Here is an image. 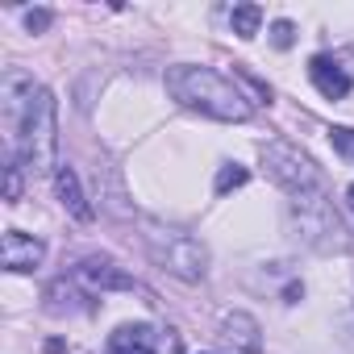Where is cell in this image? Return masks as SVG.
Segmentation results:
<instances>
[{
  "label": "cell",
  "mask_w": 354,
  "mask_h": 354,
  "mask_svg": "<svg viewBox=\"0 0 354 354\" xmlns=\"http://www.w3.org/2000/svg\"><path fill=\"white\" fill-rule=\"evenodd\" d=\"M167 92L184 109L205 113L213 121H246L250 117V100L238 92V84H230L213 67H192V63L171 67L167 71Z\"/></svg>",
  "instance_id": "obj_1"
},
{
  "label": "cell",
  "mask_w": 354,
  "mask_h": 354,
  "mask_svg": "<svg viewBox=\"0 0 354 354\" xmlns=\"http://www.w3.org/2000/svg\"><path fill=\"white\" fill-rule=\"evenodd\" d=\"M263 162L271 171V180L292 196V209H313V205H329L325 201V180L321 171L288 142H267L263 146Z\"/></svg>",
  "instance_id": "obj_2"
},
{
  "label": "cell",
  "mask_w": 354,
  "mask_h": 354,
  "mask_svg": "<svg viewBox=\"0 0 354 354\" xmlns=\"http://www.w3.org/2000/svg\"><path fill=\"white\" fill-rule=\"evenodd\" d=\"M146 250H150V259H154L162 271H171L175 279L196 283V279H205V271H209V250H205V242H196V238L184 234V230H167V225H158V221H146Z\"/></svg>",
  "instance_id": "obj_3"
},
{
  "label": "cell",
  "mask_w": 354,
  "mask_h": 354,
  "mask_svg": "<svg viewBox=\"0 0 354 354\" xmlns=\"http://www.w3.org/2000/svg\"><path fill=\"white\" fill-rule=\"evenodd\" d=\"M46 246L42 238H30L21 230H5V238H0V263H5V271H34L42 263Z\"/></svg>",
  "instance_id": "obj_4"
},
{
  "label": "cell",
  "mask_w": 354,
  "mask_h": 354,
  "mask_svg": "<svg viewBox=\"0 0 354 354\" xmlns=\"http://www.w3.org/2000/svg\"><path fill=\"white\" fill-rule=\"evenodd\" d=\"M308 80H313V88H317L325 100H342V96L350 92V75H346V67L333 63L329 55H313V59H308Z\"/></svg>",
  "instance_id": "obj_5"
},
{
  "label": "cell",
  "mask_w": 354,
  "mask_h": 354,
  "mask_svg": "<svg viewBox=\"0 0 354 354\" xmlns=\"http://www.w3.org/2000/svg\"><path fill=\"white\" fill-rule=\"evenodd\" d=\"M75 279H80V283H88L92 292H104V288L133 292V288H138L125 271H117V267H113V263H104V259H88V263H80V267H75Z\"/></svg>",
  "instance_id": "obj_6"
},
{
  "label": "cell",
  "mask_w": 354,
  "mask_h": 354,
  "mask_svg": "<svg viewBox=\"0 0 354 354\" xmlns=\"http://www.w3.org/2000/svg\"><path fill=\"white\" fill-rule=\"evenodd\" d=\"M221 337H225L234 350H242V354H259V350H263L259 321H254V317H246V313H230V317L221 321Z\"/></svg>",
  "instance_id": "obj_7"
},
{
  "label": "cell",
  "mask_w": 354,
  "mask_h": 354,
  "mask_svg": "<svg viewBox=\"0 0 354 354\" xmlns=\"http://www.w3.org/2000/svg\"><path fill=\"white\" fill-rule=\"evenodd\" d=\"M55 184H59V196H63L67 213H71L75 221H92V205L84 201V188H80V175H75L71 167H59V171H55Z\"/></svg>",
  "instance_id": "obj_8"
},
{
  "label": "cell",
  "mask_w": 354,
  "mask_h": 354,
  "mask_svg": "<svg viewBox=\"0 0 354 354\" xmlns=\"http://www.w3.org/2000/svg\"><path fill=\"white\" fill-rule=\"evenodd\" d=\"M150 329L146 325H121L113 337H109V354H154L150 346Z\"/></svg>",
  "instance_id": "obj_9"
},
{
  "label": "cell",
  "mask_w": 354,
  "mask_h": 354,
  "mask_svg": "<svg viewBox=\"0 0 354 354\" xmlns=\"http://www.w3.org/2000/svg\"><path fill=\"white\" fill-rule=\"evenodd\" d=\"M230 21H234V34L238 38H254L259 34V21H263V9L259 5H238L230 13Z\"/></svg>",
  "instance_id": "obj_10"
},
{
  "label": "cell",
  "mask_w": 354,
  "mask_h": 354,
  "mask_svg": "<svg viewBox=\"0 0 354 354\" xmlns=\"http://www.w3.org/2000/svg\"><path fill=\"white\" fill-rule=\"evenodd\" d=\"M246 180H250V171H246V167H238V162H230V167H221V175H217V192L225 196V192L242 188Z\"/></svg>",
  "instance_id": "obj_11"
},
{
  "label": "cell",
  "mask_w": 354,
  "mask_h": 354,
  "mask_svg": "<svg viewBox=\"0 0 354 354\" xmlns=\"http://www.w3.org/2000/svg\"><path fill=\"white\" fill-rule=\"evenodd\" d=\"M329 142H333V150H337L342 158H350V162H354V129L333 125V129H329Z\"/></svg>",
  "instance_id": "obj_12"
},
{
  "label": "cell",
  "mask_w": 354,
  "mask_h": 354,
  "mask_svg": "<svg viewBox=\"0 0 354 354\" xmlns=\"http://www.w3.org/2000/svg\"><path fill=\"white\" fill-rule=\"evenodd\" d=\"M292 34H296V30H292V21H275V26H271V42H275L279 50H288V46H292Z\"/></svg>",
  "instance_id": "obj_13"
},
{
  "label": "cell",
  "mask_w": 354,
  "mask_h": 354,
  "mask_svg": "<svg viewBox=\"0 0 354 354\" xmlns=\"http://www.w3.org/2000/svg\"><path fill=\"white\" fill-rule=\"evenodd\" d=\"M26 26H30V34H42L50 26V9H30L26 13Z\"/></svg>",
  "instance_id": "obj_14"
},
{
  "label": "cell",
  "mask_w": 354,
  "mask_h": 354,
  "mask_svg": "<svg viewBox=\"0 0 354 354\" xmlns=\"http://www.w3.org/2000/svg\"><path fill=\"white\" fill-rule=\"evenodd\" d=\"M346 201H350V209H354V184H350V188H346Z\"/></svg>",
  "instance_id": "obj_15"
}]
</instances>
